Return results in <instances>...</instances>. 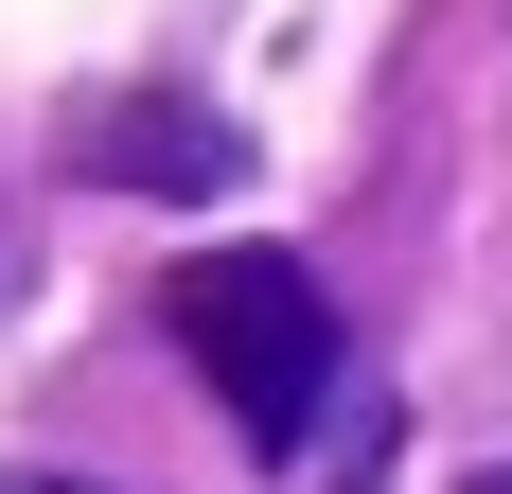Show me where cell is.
Returning <instances> with one entry per match:
<instances>
[{
	"label": "cell",
	"instance_id": "cell-1",
	"mask_svg": "<svg viewBox=\"0 0 512 494\" xmlns=\"http://www.w3.org/2000/svg\"><path fill=\"white\" fill-rule=\"evenodd\" d=\"M177 353L230 389V424H248L265 459L318 442L336 389H354V336H336L318 265H283V247H195V265H177Z\"/></svg>",
	"mask_w": 512,
	"mask_h": 494
},
{
	"label": "cell",
	"instance_id": "cell-2",
	"mask_svg": "<svg viewBox=\"0 0 512 494\" xmlns=\"http://www.w3.org/2000/svg\"><path fill=\"white\" fill-rule=\"evenodd\" d=\"M89 159H106V177H159V195H212L248 142H230V124H106Z\"/></svg>",
	"mask_w": 512,
	"mask_h": 494
},
{
	"label": "cell",
	"instance_id": "cell-3",
	"mask_svg": "<svg viewBox=\"0 0 512 494\" xmlns=\"http://www.w3.org/2000/svg\"><path fill=\"white\" fill-rule=\"evenodd\" d=\"M0 494H89V477H18V459H0Z\"/></svg>",
	"mask_w": 512,
	"mask_h": 494
},
{
	"label": "cell",
	"instance_id": "cell-4",
	"mask_svg": "<svg viewBox=\"0 0 512 494\" xmlns=\"http://www.w3.org/2000/svg\"><path fill=\"white\" fill-rule=\"evenodd\" d=\"M460 494H512V459H495V477H460Z\"/></svg>",
	"mask_w": 512,
	"mask_h": 494
}]
</instances>
